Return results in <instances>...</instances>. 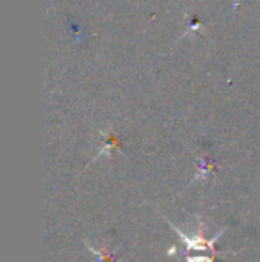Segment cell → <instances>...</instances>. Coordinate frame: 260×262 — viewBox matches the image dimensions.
<instances>
[{"label":"cell","mask_w":260,"mask_h":262,"mask_svg":"<svg viewBox=\"0 0 260 262\" xmlns=\"http://www.w3.org/2000/svg\"><path fill=\"white\" fill-rule=\"evenodd\" d=\"M170 227L178 234V237H180V241H182V245H184L185 252H216L214 245L219 241V237H221V235L226 232V228H221V230H219L218 234L214 235V237H203L205 225L201 223V221H200V228H198V234L196 235L184 234V232H182L178 227H175L173 223H170Z\"/></svg>","instance_id":"cell-1"},{"label":"cell","mask_w":260,"mask_h":262,"mask_svg":"<svg viewBox=\"0 0 260 262\" xmlns=\"http://www.w3.org/2000/svg\"><path fill=\"white\" fill-rule=\"evenodd\" d=\"M84 245H86L87 250L94 255V262H116L112 252L109 250V243H104V246H102L100 250H94L89 243H86V239H84Z\"/></svg>","instance_id":"cell-2"},{"label":"cell","mask_w":260,"mask_h":262,"mask_svg":"<svg viewBox=\"0 0 260 262\" xmlns=\"http://www.w3.org/2000/svg\"><path fill=\"white\" fill-rule=\"evenodd\" d=\"M216 171V164L212 161H208V159H200V164H198V173H196V177L193 179V182L191 184H195L198 182V180H201V179H207L208 175H212V173Z\"/></svg>","instance_id":"cell-3"},{"label":"cell","mask_w":260,"mask_h":262,"mask_svg":"<svg viewBox=\"0 0 260 262\" xmlns=\"http://www.w3.org/2000/svg\"><path fill=\"white\" fill-rule=\"evenodd\" d=\"M185 262H214L210 255H195V257H185Z\"/></svg>","instance_id":"cell-4"}]
</instances>
